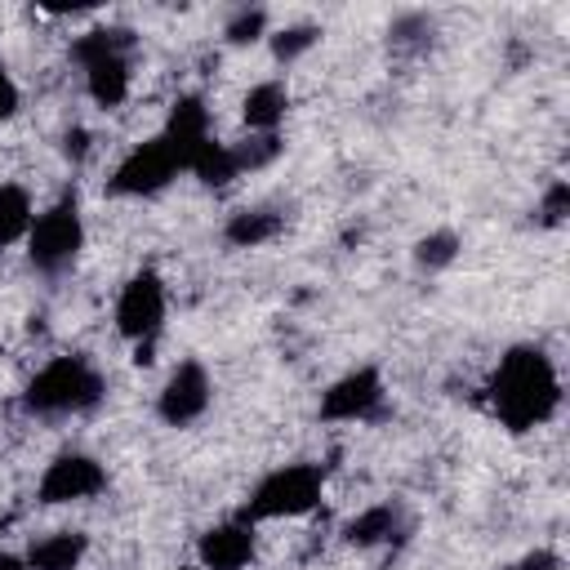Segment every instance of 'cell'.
<instances>
[{"mask_svg":"<svg viewBox=\"0 0 570 570\" xmlns=\"http://www.w3.org/2000/svg\"><path fill=\"white\" fill-rule=\"evenodd\" d=\"M289 85L281 76H267L258 85L245 89L240 98V120H245V134H281L285 116H289Z\"/></svg>","mask_w":570,"mask_h":570,"instance_id":"cell-14","label":"cell"},{"mask_svg":"<svg viewBox=\"0 0 570 570\" xmlns=\"http://www.w3.org/2000/svg\"><path fill=\"white\" fill-rule=\"evenodd\" d=\"M401 534H405V512H401V503H392V499L370 503V508H361L356 517L343 521V543L356 548V552L387 548V543H396Z\"/></svg>","mask_w":570,"mask_h":570,"instance_id":"cell-13","label":"cell"},{"mask_svg":"<svg viewBox=\"0 0 570 570\" xmlns=\"http://www.w3.org/2000/svg\"><path fill=\"white\" fill-rule=\"evenodd\" d=\"M281 151H285V138L281 134H245L240 142H232V156H236V169L240 174H258V169L276 165Z\"/></svg>","mask_w":570,"mask_h":570,"instance_id":"cell-22","label":"cell"},{"mask_svg":"<svg viewBox=\"0 0 570 570\" xmlns=\"http://www.w3.org/2000/svg\"><path fill=\"white\" fill-rule=\"evenodd\" d=\"M36 223V200L22 183H0V249H13L27 240Z\"/></svg>","mask_w":570,"mask_h":570,"instance_id":"cell-17","label":"cell"},{"mask_svg":"<svg viewBox=\"0 0 570 570\" xmlns=\"http://www.w3.org/2000/svg\"><path fill=\"white\" fill-rule=\"evenodd\" d=\"M187 174H191V178H200L205 187H227V183H236V178H240V169H236L232 142L209 138V142L187 160Z\"/></svg>","mask_w":570,"mask_h":570,"instance_id":"cell-19","label":"cell"},{"mask_svg":"<svg viewBox=\"0 0 570 570\" xmlns=\"http://www.w3.org/2000/svg\"><path fill=\"white\" fill-rule=\"evenodd\" d=\"M267 36H272V18H267L263 4H240V9L223 22V40L236 45V49L258 45V40H267Z\"/></svg>","mask_w":570,"mask_h":570,"instance_id":"cell-21","label":"cell"},{"mask_svg":"<svg viewBox=\"0 0 570 570\" xmlns=\"http://www.w3.org/2000/svg\"><path fill=\"white\" fill-rule=\"evenodd\" d=\"M281 232H285V214L272 209V205L232 209L227 223H223V240H227L232 249H263V245H272Z\"/></svg>","mask_w":570,"mask_h":570,"instance_id":"cell-16","label":"cell"},{"mask_svg":"<svg viewBox=\"0 0 570 570\" xmlns=\"http://www.w3.org/2000/svg\"><path fill=\"white\" fill-rule=\"evenodd\" d=\"M89 557V534L85 530H49L27 543L22 561L27 570H80Z\"/></svg>","mask_w":570,"mask_h":570,"instance_id":"cell-15","label":"cell"},{"mask_svg":"<svg viewBox=\"0 0 570 570\" xmlns=\"http://www.w3.org/2000/svg\"><path fill=\"white\" fill-rule=\"evenodd\" d=\"M0 570H27V561H22L18 552H4V548H0Z\"/></svg>","mask_w":570,"mask_h":570,"instance_id":"cell-28","label":"cell"},{"mask_svg":"<svg viewBox=\"0 0 570 570\" xmlns=\"http://www.w3.org/2000/svg\"><path fill=\"white\" fill-rule=\"evenodd\" d=\"M165 316H169V285L156 267H138L125 276L120 294H116V307H111V321H116V334L134 347V361L138 365H151L156 356V338L165 334Z\"/></svg>","mask_w":570,"mask_h":570,"instance_id":"cell-5","label":"cell"},{"mask_svg":"<svg viewBox=\"0 0 570 570\" xmlns=\"http://www.w3.org/2000/svg\"><path fill=\"white\" fill-rule=\"evenodd\" d=\"M481 396H485V410L499 428H508L512 436H525V432H539L557 419L561 370L539 343H512L499 356V365L490 370Z\"/></svg>","mask_w":570,"mask_h":570,"instance_id":"cell-1","label":"cell"},{"mask_svg":"<svg viewBox=\"0 0 570 570\" xmlns=\"http://www.w3.org/2000/svg\"><path fill=\"white\" fill-rule=\"evenodd\" d=\"M134 53H138V36H134V27H120V22L89 27L71 40V62L80 67V80H85V94L94 107L116 111L129 102Z\"/></svg>","mask_w":570,"mask_h":570,"instance_id":"cell-3","label":"cell"},{"mask_svg":"<svg viewBox=\"0 0 570 570\" xmlns=\"http://www.w3.org/2000/svg\"><path fill=\"white\" fill-rule=\"evenodd\" d=\"M321 27L316 22H285V27H276L272 36H267V49H272V58L281 62V67H294L298 58H307L316 45H321Z\"/></svg>","mask_w":570,"mask_h":570,"instance_id":"cell-20","label":"cell"},{"mask_svg":"<svg viewBox=\"0 0 570 570\" xmlns=\"http://www.w3.org/2000/svg\"><path fill=\"white\" fill-rule=\"evenodd\" d=\"M321 503H325V468L298 459V463H281V468L263 472L249 485L236 517H245L254 525L258 521H294V517H312Z\"/></svg>","mask_w":570,"mask_h":570,"instance_id":"cell-4","label":"cell"},{"mask_svg":"<svg viewBox=\"0 0 570 570\" xmlns=\"http://www.w3.org/2000/svg\"><path fill=\"white\" fill-rule=\"evenodd\" d=\"M89 151H94V134H89L85 125H71V129L62 134V156H67L71 165H85Z\"/></svg>","mask_w":570,"mask_h":570,"instance_id":"cell-26","label":"cell"},{"mask_svg":"<svg viewBox=\"0 0 570 570\" xmlns=\"http://www.w3.org/2000/svg\"><path fill=\"white\" fill-rule=\"evenodd\" d=\"M18 107H22V89H18L13 71H9V62L0 58V125H4V120H13V116H18Z\"/></svg>","mask_w":570,"mask_h":570,"instance_id":"cell-25","label":"cell"},{"mask_svg":"<svg viewBox=\"0 0 570 570\" xmlns=\"http://www.w3.org/2000/svg\"><path fill=\"white\" fill-rule=\"evenodd\" d=\"M178 174H183L178 151H174L160 134H151V138L134 142V147L111 165V174H107V196H120V200H151V196H160Z\"/></svg>","mask_w":570,"mask_h":570,"instance_id":"cell-7","label":"cell"},{"mask_svg":"<svg viewBox=\"0 0 570 570\" xmlns=\"http://www.w3.org/2000/svg\"><path fill=\"white\" fill-rule=\"evenodd\" d=\"M107 396V374L80 356V352H58L49 356L22 387V410L31 419H76V414H89L98 410Z\"/></svg>","mask_w":570,"mask_h":570,"instance_id":"cell-2","label":"cell"},{"mask_svg":"<svg viewBox=\"0 0 570 570\" xmlns=\"http://www.w3.org/2000/svg\"><path fill=\"white\" fill-rule=\"evenodd\" d=\"M209 405H214V374H209V365L200 356H183L165 374V383L156 392V419L165 428H191V423H200L209 414Z\"/></svg>","mask_w":570,"mask_h":570,"instance_id":"cell-9","label":"cell"},{"mask_svg":"<svg viewBox=\"0 0 570 570\" xmlns=\"http://www.w3.org/2000/svg\"><path fill=\"white\" fill-rule=\"evenodd\" d=\"M383 410H387V383L379 365H356L338 374L316 401L321 423H374L383 419Z\"/></svg>","mask_w":570,"mask_h":570,"instance_id":"cell-8","label":"cell"},{"mask_svg":"<svg viewBox=\"0 0 570 570\" xmlns=\"http://www.w3.org/2000/svg\"><path fill=\"white\" fill-rule=\"evenodd\" d=\"M499 570H561V552L534 548V552H521L517 561H508V566H499Z\"/></svg>","mask_w":570,"mask_h":570,"instance_id":"cell-27","label":"cell"},{"mask_svg":"<svg viewBox=\"0 0 570 570\" xmlns=\"http://www.w3.org/2000/svg\"><path fill=\"white\" fill-rule=\"evenodd\" d=\"M178 570H200V566H178Z\"/></svg>","mask_w":570,"mask_h":570,"instance_id":"cell-29","label":"cell"},{"mask_svg":"<svg viewBox=\"0 0 570 570\" xmlns=\"http://www.w3.org/2000/svg\"><path fill=\"white\" fill-rule=\"evenodd\" d=\"M258 552V525L245 517H223L196 539V566L200 570H249Z\"/></svg>","mask_w":570,"mask_h":570,"instance_id":"cell-11","label":"cell"},{"mask_svg":"<svg viewBox=\"0 0 570 570\" xmlns=\"http://www.w3.org/2000/svg\"><path fill=\"white\" fill-rule=\"evenodd\" d=\"M102 490H107V468L85 450H62L45 463V472L36 481V503L67 508V503H89Z\"/></svg>","mask_w":570,"mask_h":570,"instance_id":"cell-10","label":"cell"},{"mask_svg":"<svg viewBox=\"0 0 570 570\" xmlns=\"http://www.w3.org/2000/svg\"><path fill=\"white\" fill-rule=\"evenodd\" d=\"M22 249H27V263L40 276H62V272L76 267V258L85 249V214H80L76 187L58 191L45 209H36V223L22 240Z\"/></svg>","mask_w":570,"mask_h":570,"instance_id":"cell-6","label":"cell"},{"mask_svg":"<svg viewBox=\"0 0 570 570\" xmlns=\"http://www.w3.org/2000/svg\"><path fill=\"white\" fill-rule=\"evenodd\" d=\"M566 214H570V183L566 178H552L543 187L539 205H534V223L548 227V232H557V227H566Z\"/></svg>","mask_w":570,"mask_h":570,"instance_id":"cell-24","label":"cell"},{"mask_svg":"<svg viewBox=\"0 0 570 570\" xmlns=\"http://www.w3.org/2000/svg\"><path fill=\"white\" fill-rule=\"evenodd\" d=\"M459 254H463V236L454 232V227H432V232H423L419 240H414V249H410V258H414V267L419 272H445V267H454L459 263Z\"/></svg>","mask_w":570,"mask_h":570,"instance_id":"cell-18","label":"cell"},{"mask_svg":"<svg viewBox=\"0 0 570 570\" xmlns=\"http://www.w3.org/2000/svg\"><path fill=\"white\" fill-rule=\"evenodd\" d=\"M432 31H436L432 13H423V9H410V13H396V18H392V27H387V40H392L396 49H423V45L432 40Z\"/></svg>","mask_w":570,"mask_h":570,"instance_id":"cell-23","label":"cell"},{"mask_svg":"<svg viewBox=\"0 0 570 570\" xmlns=\"http://www.w3.org/2000/svg\"><path fill=\"white\" fill-rule=\"evenodd\" d=\"M160 138L178 151L183 174H187V160L214 138V120H209L205 98H200V94H178V98L169 102V116H165V125H160Z\"/></svg>","mask_w":570,"mask_h":570,"instance_id":"cell-12","label":"cell"}]
</instances>
